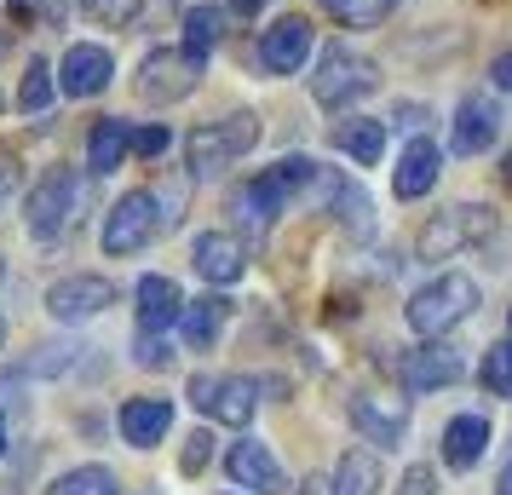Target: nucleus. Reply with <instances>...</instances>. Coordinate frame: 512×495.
<instances>
[{"label": "nucleus", "instance_id": "35", "mask_svg": "<svg viewBox=\"0 0 512 495\" xmlns=\"http://www.w3.org/2000/svg\"><path fill=\"white\" fill-rule=\"evenodd\" d=\"M75 352L81 346H41V357H29V375H58V369H70Z\"/></svg>", "mask_w": 512, "mask_h": 495}, {"label": "nucleus", "instance_id": "13", "mask_svg": "<svg viewBox=\"0 0 512 495\" xmlns=\"http://www.w3.org/2000/svg\"><path fill=\"white\" fill-rule=\"evenodd\" d=\"M351 426L369 438V444L392 449L403 444V432H409V398H386V392H357L351 398Z\"/></svg>", "mask_w": 512, "mask_h": 495}, {"label": "nucleus", "instance_id": "3", "mask_svg": "<svg viewBox=\"0 0 512 495\" xmlns=\"http://www.w3.org/2000/svg\"><path fill=\"white\" fill-rule=\"evenodd\" d=\"M259 144V116L254 110H236L225 121H202L185 139V173L190 179H219L236 156H248Z\"/></svg>", "mask_w": 512, "mask_h": 495}, {"label": "nucleus", "instance_id": "18", "mask_svg": "<svg viewBox=\"0 0 512 495\" xmlns=\"http://www.w3.org/2000/svg\"><path fill=\"white\" fill-rule=\"evenodd\" d=\"M225 317H231V300L225 294H202V300H185L173 323H179L190 352H208V346H219V334H225Z\"/></svg>", "mask_w": 512, "mask_h": 495}, {"label": "nucleus", "instance_id": "41", "mask_svg": "<svg viewBox=\"0 0 512 495\" xmlns=\"http://www.w3.org/2000/svg\"><path fill=\"white\" fill-rule=\"evenodd\" d=\"M12 35H18V29H12V18H6V24H0V58L12 52Z\"/></svg>", "mask_w": 512, "mask_h": 495}, {"label": "nucleus", "instance_id": "17", "mask_svg": "<svg viewBox=\"0 0 512 495\" xmlns=\"http://www.w3.org/2000/svg\"><path fill=\"white\" fill-rule=\"evenodd\" d=\"M110 75H116V58L104 47H93V41H81V47L64 52V64H58V87L70 98H93L110 87Z\"/></svg>", "mask_w": 512, "mask_h": 495}, {"label": "nucleus", "instance_id": "7", "mask_svg": "<svg viewBox=\"0 0 512 495\" xmlns=\"http://www.w3.org/2000/svg\"><path fill=\"white\" fill-rule=\"evenodd\" d=\"M495 231V213L484 202H455V208H443L426 219V231H420V260H449V254H466L472 242H484Z\"/></svg>", "mask_w": 512, "mask_h": 495}, {"label": "nucleus", "instance_id": "42", "mask_svg": "<svg viewBox=\"0 0 512 495\" xmlns=\"http://www.w3.org/2000/svg\"><path fill=\"white\" fill-rule=\"evenodd\" d=\"M12 179H18V167H12V162H0V196L12 190Z\"/></svg>", "mask_w": 512, "mask_h": 495}, {"label": "nucleus", "instance_id": "12", "mask_svg": "<svg viewBox=\"0 0 512 495\" xmlns=\"http://www.w3.org/2000/svg\"><path fill=\"white\" fill-rule=\"evenodd\" d=\"M225 472H231V484H242V490H254V495H288V472H282L277 455L259 444V438H248V432L225 449Z\"/></svg>", "mask_w": 512, "mask_h": 495}, {"label": "nucleus", "instance_id": "15", "mask_svg": "<svg viewBox=\"0 0 512 495\" xmlns=\"http://www.w3.org/2000/svg\"><path fill=\"white\" fill-rule=\"evenodd\" d=\"M190 265H196V277H208L213 288H231V283H242V271H248V248H242L231 231H202L196 248H190Z\"/></svg>", "mask_w": 512, "mask_h": 495}, {"label": "nucleus", "instance_id": "1", "mask_svg": "<svg viewBox=\"0 0 512 495\" xmlns=\"http://www.w3.org/2000/svg\"><path fill=\"white\" fill-rule=\"evenodd\" d=\"M311 179H317V162H311V156H282L277 167H265L259 179H248V185L236 190L231 208H236V219H248L254 236H265L271 219L288 208V196H294L300 185H311Z\"/></svg>", "mask_w": 512, "mask_h": 495}, {"label": "nucleus", "instance_id": "45", "mask_svg": "<svg viewBox=\"0 0 512 495\" xmlns=\"http://www.w3.org/2000/svg\"><path fill=\"white\" fill-rule=\"evenodd\" d=\"M507 185H512V156H507Z\"/></svg>", "mask_w": 512, "mask_h": 495}, {"label": "nucleus", "instance_id": "27", "mask_svg": "<svg viewBox=\"0 0 512 495\" xmlns=\"http://www.w3.org/2000/svg\"><path fill=\"white\" fill-rule=\"evenodd\" d=\"M219 41H225V12H219V6H190L185 12V41H179V47L196 52V58H208Z\"/></svg>", "mask_w": 512, "mask_h": 495}, {"label": "nucleus", "instance_id": "37", "mask_svg": "<svg viewBox=\"0 0 512 495\" xmlns=\"http://www.w3.org/2000/svg\"><path fill=\"white\" fill-rule=\"evenodd\" d=\"M139 363L144 369H167L173 363V352L162 346V334H139Z\"/></svg>", "mask_w": 512, "mask_h": 495}, {"label": "nucleus", "instance_id": "33", "mask_svg": "<svg viewBox=\"0 0 512 495\" xmlns=\"http://www.w3.org/2000/svg\"><path fill=\"white\" fill-rule=\"evenodd\" d=\"M18 24H64V12H70V0H0Z\"/></svg>", "mask_w": 512, "mask_h": 495}, {"label": "nucleus", "instance_id": "8", "mask_svg": "<svg viewBox=\"0 0 512 495\" xmlns=\"http://www.w3.org/2000/svg\"><path fill=\"white\" fill-rule=\"evenodd\" d=\"M75 208H81V179H75L70 167H52L47 179L29 190L24 219H29V231L41 236V242H52V236H64L75 225Z\"/></svg>", "mask_w": 512, "mask_h": 495}, {"label": "nucleus", "instance_id": "44", "mask_svg": "<svg viewBox=\"0 0 512 495\" xmlns=\"http://www.w3.org/2000/svg\"><path fill=\"white\" fill-rule=\"evenodd\" d=\"M0 455H6V421H0Z\"/></svg>", "mask_w": 512, "mask_h": 495}, {"label": "nucleus", "instance_id": "26", "mask_svg": "<svg viewBox=\"0 0 512 495\" xmlns=\"http://www.w3.org/2000/svg\"><path fill=\"white\" fill-rule=\"evenodd\" d=\"M47 495H121V484H116V472H110V467L87 461V467L58 472V478L47 484Z\"/></svg>", "mask_w": 512, "mask_h": 495}, {"label": "nucleus", "instance_id": "6", "mask_svg": "<svg viewBox=\"0 0 512 495\" xmlns=\"http://www.w3.org/2000/svg\"><path fill=\"white\" fill-rule=\"evenodd\" d=\"M202 75H208V58H196L185 47H156V52H144V64H139V98L179 104V98H190L202 87Z\"/></svg>", "mask_w": 512, "mask_h": 495}, {"label": "nucleus", "instance_id": "43", "mask_svg": "<svg viewBox=\"0 0 512 495\" xmlns=\"http://www.w3.org/2000/svg\"><path fill=\"white\" fill-rule=\"evenodd\" d=\"M495 490H501V495H512V461L501 467V484H495Z\"/></svg>", "mask_w": 512, "mask_h": 495}, {"label": "nucleus", "instance_id": "24", "mask_svg": "<svg viewBox=\"0 0 512 495\" xmlns=\"http://www.w3.org/2000/svg\"><path fill=\"white\" fill-rule=\"evenodd\" d=\"M380 484H386L380 478V455L357 444L340 455V472H334V490L328 495H380Z\"/></svg>", "mask_w": 512, "mask_h": 495}, {"label": "nucleus", "instance_id": "10", "mask_svg": "<svg viewBox=\"0 0 512 495\" xmlns=\"http://www.w3.org/2000/svg\"><path fill=\"white\" fill-rule=\"evenodd\" d=\"M461 375H466V357L455 352V346H443V340H426L415 352H403V363H397V380H403L409 398L443 392V386H455Z\"/></svg>", "mask_w": 512, "mask_h": 495}, {"label": "nucleus", "instance_id": "29", "mask_svg": "<svg viewBox=\"0 0 512 495\" xmlns=\"http://www.w3.org/2000/svg\"><path fill=\"white\" fill-rule=\"evenodd\" d=\"M392 6L397 0H328V12L340 18L346 29H374V24H386L392 18Z\"/></svg>", "mask_w": 512, "mask_h": 495}, {"label": "nucleus", "instance_id": "48", "mask_svg": "<svg viewBox=\"0 0 512 495\" xmlns=\"http://www.w3.org/2000/svg\"><path fill=\"white\" fill-rule=\"evenodd\" d=\"M0 104H6V98H0Z\"/></svg>", "mask_w": 512, "mask_h": 495}, {"label": "nucleus", "instance_id": "46", "mask_svg": "<svg viewBox=\"0 0 512 495\" xmlns=\"http://www.w3.org/2000/svg\"><path fill=\"white\" fill-rule=\"evenodd\" d=\"M0 346H6V323H0Z\"/></svg>", "mask_w": 512, "mask_h": 495}, {"label": "nucleus", "instance_id": "19", "mask_svg": "<svg viewBox=\"0 0 512 495\" xmlns=\"http://www.w3.org/2000/svg\"><path fill=\"white\" fill-rule=\"evenodd\" d=\"M438 173H443L438 144L432 139H409V150H403V162H397V173H392V190L403 196V202H420L426 190L438 185Z\"/></svg>", "mask_w": 512, "mask_h": 495}, {"label": "nucleus", "instance_id": "20", "mask_svg": "<svg viewBox=\"0 0 512 495\" xmlns=\"http://www.w3.org/2000/svg\"><path fill=\"white\" fill-rule=\"evenodd\" d=\"M173 426V403L167 398H127L121 403V438L133 449H156Z\"/></svg>", "mask_w": 512, "mask_h": 495}, {"label": "nucleus", "instance_id": "21", "mask_svg": "<svg viewBox=\"0 0 512 495\" xmlns=\"http://www.w3.org/2000/svg\"><path fill=\"white\" fill-rule=\"evenodd\" d=\"M489 449V421L484 415H455V421L443 426V467L449 472H472L484 461Z\"/></svg>", "mask_w": 512, "mask_h": 495}, {"label": "nucleus", "instance_id": "38", "mask_svg": "<svg viewBox=\"0 0 512 495\" xmlns=\"http://www.w3.org/2000/svg\"><path fill=\"white\" fill-rule=\"evenodd\" d=\"M397 495H438V472H432V467H409Z\"/></svg>", "mask_w": 512, "mask_h": 495}, {"label": "nucleus", "instance_id": "11", "mask_svg": "<svg viewBox=\"0 0 512 495\" xmlns=\"http://www.w3.org/2000/svg\"><path fill=\"white\" fill-rule=\"evenodd\" d=\"M110 300H116L110 277H93V271H81V277H58V283L47 288V317L52 323H87V317H98Z\"/></svg>", "mask_w": 512, "mask_h": 495}, {"label": "nucleus", "instance_id": "30", "mask_svg": "<svg viewBox=\"0 0 512 495\" xmlns=\"http://www.w3.org/2000/svg\"><path fill=\"white\" fill-rule=\"evenodd\" d=\"M478 380H484L495 398H512V340H501V346H489L484 363H478Z\"/></svg>", "mask_w": 512, "mask_h": 495}, {"label": "nucleus", "instance_id": "31", "mask_svg": "<svg viewBox=\"0 0 512 495\" xmlns=\"http://www.w3.org/2000/svg\"><path fill=\"white\" fill-rule=\"evenodd\" d=\"M144 0H81V18L98 29H127L133 18H139Z\"/></svg>", "mask_w": 512, "mask_h": 495}, {"label": "nucleus", "instance_id": "39", "mask_svg": "<svg viewBox=\"0 0 512 495\" xmlns=\"http://www.w3.org/2000/svg\"><path fill=\"white\" fill-rule=\"evenodd\" d=\"M489 75H495V87H501V93H512V52H501V58L489 64Z\"/></svg>", "mask_w": 512, "mask_h": 495}, {"label": "nucleus", "instance_id": "23", "mask_svg": "<svg viewBox=\"0 0 512 495\" xmlns=\"http://www.w3.org/2000/svg\"><path fill=\"white\" fill-rule=\"evenodd\" d=\"M127 121L121 116H104V121H93V133H87V167H93L98 179L104 173H116L121 162H127Z\"/></svg>", "mask_w": 512, "mask_h": 495}, {"label": "nucleus", "instance_id": "47", "mask_svg": "<svg viewBox=\"0 0 512 495\" xmlns=\"http://www.w3.org/2000/svg\"><path fill=\"white\" fill-rule=\"evenodd\" d=\"M507 329H512V311H507Z\"/></svg>", "mask_w": 512, "mask_h": 495}, {"label": "nucleus", "instance_id": "2", "mask_svg": "<svg viewBox=\"0 0 512 495\" xmlns=\"http://www.w3.org/2000/svg\"><path fill=\"white\" fill-rule=\"evenodd\" d=\"M472 311H478V283L461 277V271H443V277H432L426 288L409 294L403 317H409V329H415L420 340H438V334L461 329Z\"/></svg>", "mask_w": 512, "mask_h": 495}, {"label": "nucleus", "instance_id": "34", "mask_svg": "<svg viewBox=\"0 0 512 495\" xmlns=\"http://www.w3.org/2000/svg\"><path fill=\"white\" fill-rule=\"evenodd\" d=\"M127 144H133V150H139L144 162H156V156H162L167 144H173V133H167L162 121H150V127H139V133H133V139H127Z\"/></svg>", "mask_w": 512, "mask_h": 495}, {"label": "nucleus", "instance_id": "32", "mask_svg": "<svg viewBox=\"0 0 512 495\" xmlns=\"http://www.w3.org/2000/svg\"><path fill=\"white\" fill-rule=\"evenodd\" d=\"M18 104H24L29 116H41V110L52 104V70L41 64V58H35V64L24 70V87H18Z\"/></svg>", "mask_w": 512, "mask_h": 495}, {"label": "nucleus", "instance_id": "22", "mask_svg": "<svg viewBox=\"0 0 512 495\" xmlns=\"http://www.w3.org/2000/svg\"><path fill=\"white\" fill-rule=\"evenodd\" d=\"M179 306H185V294H179L173 277H144L139 283V334H162L179 317Z\"/></svg>", "mask_w": 512, "mask_h": 495}, {"label": "nucleus", "instance_id": "28", "mask_svg": "<svg viewBox=\"0 0 512 495\" xmlns=\"http://www.w3.org/2000/svg\"><path fill=\"white\" fill-rule=\"evenodd\" d=\"M334 208H340V225H346L357 242H369L374 236V219H369V196L351 185V179H334Z\"/></svg>", "mask_w": 512, "mask_h": 495}, {"label": "nucleus", "instance_id": "36", "mask_svg": "<svg viewBox=\"0 0 512 495\" xmlns=\"http://www.w3.org/2000/svg\"><path fill=\"white\" fill-rule=\"evenodd\" d=\"M213 461V438L208 432H190V444H185V455H179V467L185 472H202Z\"/></svg>", "mask_w": 512, "mask_h": 495}, {"label": "nucleus", "instance_id": "5", "mask_svg": "<svg viewBox=\"0 0 512 495\" xmlns=\"http://www.w3.org/2000/svg\"><path fill=\"white\" fill-rule=\"evenodd\" d=\"M156 231H162V202H156V190H127L116 208L104 213V231H98V242H104V254L127 260V254L150 248V242H156Z\"/></svg>", "mask_w": 512, "mask_h": 495}, {"label": "nucleus", "instance_id": "14", "mask_svg": "<svg viewBox=\"0 0 512 495\" xmlns=\"http://www.w3.org/2000/svg\"><path fill=\"white\" fill-rule=\"evenodd\" d=\"M305 58H311V18H300V12L277 18V24L259 35V64L271 75H294Z\"/></svg>", "mask_w": 512, "mask_h": 495}, {"label": "nucleus", "instance_id": "4", "mask_svg": "<svg viewBox=\"0 0 512 495\" xmlns=\"http://www.w3.org/2000/svg\"><path fill=\"white\" fill-rule=\"evenodd\" d=\"M374 93V64L363 58L357 47H346V41H334V47H323V58H317V75H311V98L323 104V110H346L351 98Z\"/></svg>", "mask_w": 512, "mask_h": 495}, {"label": "nucleus", "instance_id": "16", "mask_svg": "<svg viewBox=\"0 0 512 495\" xmlns=\"http://www.w3.org/2000/svg\"><path fill=\"white\" fill-rule=\"evenodd\" d=\"M501 133V104L484 93H466L461 110H455V133H449V150L455 156H484Z\"/></svg>", "mask_w": 512, "mask_h": 495}, {"label": "nucleus", "instance_id": "9", "mask_svg": "<svg viewBox=\"0 0 512 495\" xmlns=\"http://www.w3.org/2000/svg\"><path fill=\"white\" fill-rule=\"evenodd\" d=\"M190 403H196L208 421H225V426L242 432L259 409V386L248 375H196L190 380Z\"/></svg>", "mask_w": 512, "mask_h": 495}, {"label": "nucleus", "instance_id": "25", "mask_svg": "<svg viewBox=\"0 0 512 495\" xmlns=\"http://www.w3.org/2000/svg\"><path fill=\"white\" fill-rule=\"evenodd\" d=\"M334 150H346L351 162H380L386 150V121L380 116H351L334 127Z\"/></svg>", "mask_w": 512, "mask_h": 495}, {"label": "nucleus", "instance_id": "40", "mask_svg": "<svg viewBox=\"0 0 512 495\" xmlns=\"http://www.w3.org/2000/svg\"><path fill=\"white\" fill-rule=\"evenodd\" d=\"M236 12H242V18H254V12H265V6H271V0H231Z\"/></svg>", "mask_w": 512, "mask_h": 495}]
</instances>
